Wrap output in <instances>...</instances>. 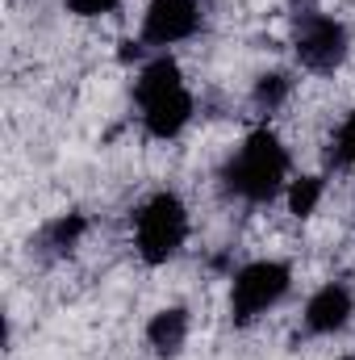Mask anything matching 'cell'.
Instances as JSON below:
<instances>
[{
	"instance_id": "4",
	"label": "cell",
	"mask_w": 355,
	"mask_h": 360,
	"mask_svg": "<svg viewBox=\"0 0 355 360\" xmlns=\"http://www.w3.org/2000/svg\"><path fill=\"white\" fill-rule=\"evenodd\" d=\"M293 289V269L284 260H251L230 276V323L251 327L276 310Z\"/></svg>"
},
{
	"instance_id": "2",
	"label": "cell",
	"mask_w": 355,
	"mask_h": 360,
	"mask_svg": "<svg viewBox=\"0 0 355 360\" xmlns=\"http://www.w3.org/2000/svg\"><path fill=\"white\" fill-rule=\"evenodd\" d=\"M134 105L142 117V130L159 143H172L188 130L192 122V89L180 72L172 55H155L151 63H142L138 80H134Z\"/></svg>"
},
{
	"instance_id": "15",
	"label": "cell",
	"mask_w": 355,
	"mask_h": 360,
	"mask_svg": "<svg viewBox=\"0 0 355 360\" xmlns=\"http://www.w3.org/2000/svg\"><path fill=\"white\" fill-rule=\"evenodd\" d=\"M339 360H355V356H339Z\"/></svg>"
},
{
	"instance_id": "7",
	"label": "cell",
	"mask_w": 355,
	"mask_h": 360,
	"mask_svg": "<svg viewBox=\"0 0 355 360\" xmlns=\"http://www.w3.org/2000/svg\"><path fill=\"white\" fill-rule=\"evenodd\" d=\"M351 314H355L351 285H347V281H326V285H318V289L309 293L301 323H305L309 335H339V331L351 323Z\"/></svg>"
},
{
	"instance_id": "8",
	"label": "cell",
	"mask_w": 355,
	"mask_h": 360,
	"mask_svg": "<svg viewBox=\"0 0 355 360\" xmlns=\"http://www.w3.org/2000/svg\"><path fill=\"white\" fill-rule=\"evenodd\" d=\"M188 327H192V319H188L184 306H163V310H155L151 323H147V348L163 360L180 356L184 344H188Z\"/></svg>"
},
{
	"instance_id": "6",
	"label": "cell",
	"mask_w": 355,
	"mask_h": 360,
	"mask_svg": "<svg viewBox=\"0 0 355 360\" xmlns=\"http://www.w3.org/2000/svg\"><path fill=\"white\" fill-rule=\"evenodd\" d=\"M196 30H201V4L196 0H151L142 13V42L155 51L188 42Z\"/></svg>"
},
{
	"instance_id": "5",
	"label": "cell",
	"mask_w": 355,
	"mask_h": 360,
	"mask_svg": "<svg viewBox=\"0 0 355 360\" xmlns=\"http://www.w3.org/2000/svg\"><path fill=\"white\" fill-rule=\"evenodd\" d=\"M293 55H297V63H301L305 72L330 76V72H339V68L347 63V55H351V34H347V25H343L339 17H330V13H318V8L297 13V25H293Z\"/></svg>"
},
{
	"instance_id": "14",
	"label": "cell",
	"mask_w": 355,
	"mask_h": 360,
	"mask_svg": "<svg viewBox=\"0 0 355 360\" xmlns=\"http://www.w3.org/2000/svg\"><path fill=\"white\" fill-rule=\"evenodd\" d=\"M293 8H297V13H309V8H314V0H293Z\"/></svg>"
},
{
	"instance_id": "9",
	"label": "cell",
	"mask_w": 355,
	"mask_h": 360,
	"mask_svg": "<svg viewBox=\"0 0 355 360\" xmlns=\"http://www.w3.org/2000/svg\"><path fill=\"white\" fill-rule=\"evenodd\" d=\"M84 235H88V218L84 214H55L42 231H38V252L42 256H51V260H63V256H72L80 243H84Z\"/></svg>"
},
{
	"instance_id": "13",
	"label": "cell",
	"mask_w": 355,
	"mask_h": 360,
	"mask_svg": "<svg viewBox=\"0 0 355 360\" xmlns=\"http://www.w3.org/2000/svg\"><path fill=\"white\" fill-rule=\"evenodd\" d=\"M117 4H121V0H67V8H72L76 17H84V21H92V17H109Z\"/></svg>"
},
{
	"instance_id": "3",
	"label": "cell",
	"mask_w": 355,
	"mask_h": 360,
	"mask_svg": "<svg viewBox=\"0 0 355 360\" xmlns=\"http://www.w3.org/2000/svg\"><path fill=\"white\" fill-rule=\"evenodd\" d=\"M188 243V205L176 193H151L138 210H134V252L142 264L159 269L168 260H176Z\"/></svg>"
},
{
	"instance_id": "10",
	"label": "cell",
	"mask_w": 355,
	"mask_h": 360,
	"mask_svg": "<svg viewBox=\"0 0 355 360\" xmlns=\"http://www.w3.org/2000/svg\"><path fill=\"white\" fill-rule=\"evenodd\" d=\"M322 193H326V180H322V176L288 180V188H284V197H288V214H293V218H309V214L318 210Z\"/></svg>"
},
{
	"instance_id": "12",
	"label": "cell",
	"mask_w": 355,
	"mask_h": 360,
	"mask_svg": "<svg viewBox=\"0 0 355 360\" xmlns=\"http://www.w3.org/2000/svg\"><path fill=\"white\" fill-rule=\"evenodd\" d=\"M326 164L339 168V172L355 168V109L335 126V134H330V151H326Z\"/></svg>"
},
{
	"instance_id": "1",
	"label": "cell",
	"mask_w": 355,
	"mask_h": 360,
	"mask_svg": "<svg viewBox=\"0 0 355 360\" xmlns=\"http://www.w3.org/2000/svg\"><path fill=\"white\" fill-rule=\"evenodd\" d=\"M288 168L293 164H288V147L280 143V134L260 126L222 164V184L230 197H239L247 205H267L288 188V180H293Z\"/></svg>"
},
{
	"instance_id": "11",
	"label": "cell",
	"mask_w": 355,
	"mask_h": 360,
	"mask_svg": "<svg viewBox=\"0 0 355 360\" xmlns=\"http://www.w3.org/2000/svg\"><path fill=\"white\" fill-rule=\"evenodd\" d=\"M288 92H293V80H288L284 72H264V76L255 80L251 101H255V109H260V113H276V109L288 101Z\"/></svg>"
}]
</instances>
